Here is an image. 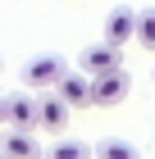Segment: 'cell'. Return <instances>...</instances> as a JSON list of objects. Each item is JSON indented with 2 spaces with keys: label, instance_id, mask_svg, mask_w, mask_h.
Listing matches in <instances>:
<instances>
[{
  "label": "cell",
  "instance_id": "3957f363",
  "mask_svg": "<svg viewBox=\"0 0 155 159\" xmlns=\"http://www.w3.org/2000/svg\"><path fill=\"white\" fill-rule=\"evenodd\" d=\"M69 114H73V105H69L64 96H55V91L36 96V127H46V132H64V127H69Z\"/></svg>",
  "mask_w": 155,
  "mask_h": 159
},
{
  "label": "cell",
  "instance_id": "30bf717a",
  "mask_svg": "<svg viewBox=\"0 0 155 159\" xmlns=\"http://www.w3.org/2000/svg\"><path fill=\"white\" fill-rule=\"evenodd\" d=\"M82 155H87L82 141H60V146H55V159H82Z\"/></svg>",
  "mask_w": 155,
  "mask_h": 159
},
{
  "label": "cell",
  "instance_id": "7a4b0ae2",
  "mask_svg": "<svg viewBox=\"0 0 155 159\" xmlns=\"http://www.w3.org/2000/svg\"><path fill=\"white\" fill-rule=\"evenodd\" d=\"M64 73H69V68H64L60 55H36V59L23 64V86H32V91H50Z\"/></svg>",
  "mask_w": 155,
  "mask_h": 159
},
{
  "label": "cell",
  "instance_id": "52a82bcc",
  "mask_svg": "<svg viewBox=\"0 0 155 159\" xmlns=\"http://www.w3.org/2000/svg\"><path fill=\"white\" fill-rule=\"evenodd\" d=\"M5 100H9V127H36V91L32 86H18Z\"/></svg>",
  "mask_w": 155,
  "mask_h": 159
},
{
  "label": "cell",
  "instance_id": "9c48e42d",
  "mask_svg": "<svg viewBox=\"0 0 155 159\" xmlns=\"http://www.w3.org/2000/svg\"><path fill=\"white\" fill-rule=\"evenodd\" d=\"M132 41H137L142 50H155V9L137 14V37H132Z\"/></svg>",
  "mask_w": 155,
  "mask_h": 159
},
{
  "label": "cell",
  "instance_id": "4fadbf2b",
  "mask_svg": "<svg viewBox=\"0 0 155 159\" xmlns=\"http://www.w3.org/2000/svg\"><path fill=\"white\" fill-rule=\"evenodd\" d=\"M0 68H5V64H0Z\"/></svg>",
  "mask_w": 155,
  "mask_h": 159
},
{
  "label": "cell",
  "instance_id": "8fae6325",
  "mask_svg": "<svg viewBox=\"0 0 155 159\" xmlns=\"http://www.w3.org/2000/svg\"><path fill=\"white\" fill-rule=\"evenodd\" d=\"M100 155H114V159H128V155H132V146H128V141H100Z\"/></svg>",
  "mask_w": 155,
  "mask_h": 159
},
{
  "label": "cell",
  "instance_id": "5b68a950",
  "mask_svg": "<svg viewBox=\"0 0 155 159\" xmlns=\"http://www.w3.org/2000/svg\"><path fill=\"white\" fill-rule=\"evenodd\" d=\"M50 91H55V96H64L73 109H87V105H91V73H64Z\"/></svg>",
  "mask_w": 155,
  "mask_h": 159
},
{
  "label": "cell",
  "instance_id": "6da1fadb",
  "mask_svg": "<svg viewBox=\"0 0 155 159\" xmlns=\"http://www.w3.org/2000/svg\"><path fill=\"white\" fill-rule=\"evenodd\" d=\"M132 91V77L123 73V68H105V73L91 77V105H105V109H114V105H123Z\"/></svg>",
  "mask_w": 155,
  "mask_h": 159
},
{
  "label": "cell",
  "instance_id": "8992f818",
  "mask_svg": "<svg viewBox=\"0 0 155 159\" xmlns=\"http://www.w3.org/2000/svg\"><path fill=\"white\" fill-rule=\"evenodd\" d=\"M132 37H137V9H128V5L109 9V14H105V41H114V46H128Z\"/></svg>",
  "mask_w": 155,
  "mask_h": 159
},
{
  "label": "cell",
  "instance_id": "ba28073f",
  "mask_svg": "<svg viewBox=\"0 0 155 159\" xmlns=\"http://www.w3.org/2000/svg\"><path fill=\"white\" fill-rule=\"evenodd\" d=\"M0 150H5V155H23V159H36V155H41V146H36L32 127H9V123H5Z\"/></svg>",
  "mask_w": 155,
  "mask_h": 159
},
{
  "label": "cell",
  "instance_id": "277c9868",
  "mask_svg": "<svg viewBox=\"0 0 155 159\" xmlns=\"http://www.w3.org/2000/svg\"><path fill=\"white\" fill-rule=\"evenodd\" d=\"M105 68H123V46L114 41H96V46L82 50V73H105Z\"/></svg>",
  "mask_w": 155,
  "mask_h": 159
},
{
  "label": "cell",
  "instance_id": "7c38bea8",
  "mask_svg": "<svg viewBox=\"0 0 155 159\" xmlns=\"http://www.w3.org/2000/svg\"><path fill=\"white\" fill-rule=\"evenodd\" d=\"M0 123H9V100L0 96Z\"/></svg>",
  "mask_w": 155,
  "mask_h": 159
}]
</instances>
